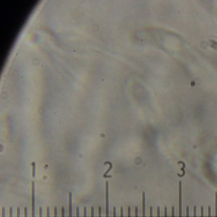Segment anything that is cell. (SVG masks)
Instances as JSON below:
<instances>
[{"label":"cell","instance_id":"obj_1","mask_svg":"<svg viewBox=\"0 0 217 217\" xmlns=\"http://www.w3.org/2000/svg\"><path fill=\"white\" fill-rule=\"evenodd\" d=\"M31 208L32 217H35V183L32 181L31 185Z\"/></svg>","mask_w":217,"mask_h":217},{"label":"cell","instance_id":"obj_2","mask_svg":"<svg viewBox=\"0 0 217 217\" xmlns=\"http://www.w3.org/2000/svg\"><path fill=\"white\" fill-rule=\"evenodd\" d=\"M109 183L106 181V217H109Z\"/></svg>","mask_w":217,"mask_h":217},{"label":"cell","instance_id":"obj_3","mask_svg":"<svg viewBox=\"0 0 217 217\" xmlns=\"http://www.w3.org/2000/svg\"><path fill=\"white\" fill-rule=\"evenodd\" d=\"M181 186L182 182L179 181V217H182L181 215Z\"/></svg>","mask_w":217,"mask_h":217},{"label":"cell","instance_id":"obj_4","mask_svg":"<svg viewBox=\"0 0 217 217\" xmlns=\"http://www.w3.org/2000/svg\"><path fill=\"white\" fill-rule=\"evenodd\" d=\"M107 164H108L109 166H110V167H109L108 169V170H107V171H106V172H105V173H104V174H103V178H111V177H112V176H111V175H110V176H108L107 174H108V173L110 171L111 169H112V167H113V165H112V164H111V163L110 162H109V161H107V162H104V165H107Z\"/></svg>","mask_w":217,"mask_h":217},{"label":"cell","instance_id":"obj_5","mask_svg":"<svg viewBox=\"0 0 217 217\" xmlns=\"http://www.w3.org/2000/svg\"><path fill=\"white\" fill-rule=\"evenodd\" d=\"M142 214L143 217H146L145 216V192H143L142 193Z\"/></svg>","mask_w":217,"mask_h":217},{"label":"cell","instance_id":"obj_6","mask_svg":"<svg viewBox=\"0 0 217 217\" xmlns=\"http://www.w3.org/2000/svg\"><path fill=\"white\" fill-rule=\"evenodd\" d=\"M69 217H72V193H69Z\"/></svg>","mask_w":217,"mask_h":217},{"label":"cell","instance_id":"obj_7","mask_svg":"<svg viewBox=\"0 0 217 217\" xmlns=\"http://www.w3.org/2000/svg\"><path fill=\"white\" fill-rule=\"evenodd\" d=\"M31 165H32V167H33L32 176H33V178H35V176H36V163L35 162H33L32 164H31Z\"/></svg>","mask_w":217,"mask_h":217},{"label":"cell","instance_id":"obj_8","mask_svg":"<svg viewBox=\"0 0 217 217\" xmlns=\"http://www.w3.org/2000/svg\"><path fill=\"white\" fill-rule=\"evenodd\" d=\"M215 217H217V192H215Z\"/></svg>","mask_w":217,"mask_h":217},{"label":"cell","instance_id":"obj_9","mask_svg":"<svg viewBox=\"0 0 217 217\" xmlns=\"http://www.w3.org/2000/svg\"><path fill=\"white\" fill-rule=\"evenodd\" d=\"M9 217H13V208L10 207L9 209Z\"/></svg>","mask_w":217,"mask_h":217},{"label":"cell","instance_id":"obj_10","mask_svg":"<svg viewBox=\"0 0 217 217\" xmlns=\"http://www.w3.org/2000/svg\"><path fill=\"white\" fill-rule=\"evenodd\" d=\"M64 215H65V208H64V207H62V208H61V217H65Z\"/></svg>","mask_w":217,"mask_h":217},{"label":"cell","instance_id":"obj_11","mask_svg":"<svg viewBox=\"0 0 217 217\" xmlns=\"http://www.w3.org/2000/svg\"><path fill=\"white\" fill-rule=\"evenodd\" d=\"M76 217H80V209H79V207H76Z\"/></svg>","mask_w":217,"mask_h":217},{"label":"cell","instance_id":"obj_12","mask_svg":"<svg viewBox=\"0 0 217 217\" xmlns=\"http://www.w3.org/2000/svg\"><path fill=\"white\" fill-rule=\"evenodd\" d=\"M201 217H204V207H201Z\"/></svg>","mask_w":217,"mask_h":217},{"label":"cell","instance_id":"obj_13","mask_svg":"<svg viewBox=\"0 0 217 217\" xmlns=\"http://www.w3.org/2000/svg\"><path fill=\"white\" fill-rule=\"evenodd\" d=\"M135 217H138V206L135 207Z\"/></svg>","mask_w":217,"mask_h":217},{"label":"cell","instance_id":"obj_14","mask_svg":"<svg viewBox=\"0 0 217 217\" xmlns=\"http://www.w3.org/2000/svg\"><path fill=\"white\" fill-rule=\"evenodd\" d=\"M197 208L196 206L193 207V217H197Z\"/></svg>","mask_w":217,"mask_h":217},{"label":"cell","instance_id":"obj_15","mask_svg":"<svg viewBox=\"0 0 217 217\" xmlns=\"http://www.w3.org/2000/svg\"><path fill=\"white\" fill-rule=\"evenodd\" d=\"M101 211H102L101 207L99 206V207L98 208V213H99V216H98V217H101Z\"/></svg>","mask_w":217,"mask_h":217},{"label":"cell","instance_id":"obj_16","mask_svg":"<svg viewBox=\"0 0 217 217\" xmlns=\"http://www.w3.org/2000/svg\"><path fill=\"white\" fill-rule=\"evenodd\" d=\"M120 217H124V208H123V207L120 208Z\"/></svg>","mask_w":217,"mask_h":217},{"label":"cell","instance_id":"obj_17","mask_svg":"<svg viewBox=\"0 0 217 217\" xmlns=\"http://www.w3.org/2000/svg\"><path fill=\"white\" fill-rule=\"evenodd\" d=\"M47 217H50V208L47 207Z\"/></svg>","mask_w":217,"mask_h":217},{"label":"cell","instance_id":"obj_18","mask_svg":"<svg viewBox=\"0 0 217 217\" xmlns=\"http://www.w3.org/2000/svg\"><path fill=\"white\" fill-rule=\"evenodd\" d=\"M83 217H87V208L84 207L83 208Z\"/></svg>","mask_w":217,"mask_h":217},{"label":"cell","instance_id":"obj_19","mask_svg":"<svg viewBox=\"0 0 217 217\" xmlns=\"http://www.w3.org/2000/svg\"><path fill=\"white\" fill-rule=\"evenodd\" d=\"M150 217H153V208H152V206L150 207Z\"/></svg>","mask_w":217,"mask_h":217},{"label":"cell","instance_id":"obj_20","mask_svg":"<svg viewBox=\"0 0 217 217\" xmlns=\"http://www.w3.org/2000/svg\"><path fill=\"white\" fill-rule=\"evenodd\" d=\"M186 217H189V206H187L186 208Z\"/></svg>","mask_w":217,"mask_h":217},{"label":"cell","instance_id":"obj_21","mask_svg":"<svg viewBox=\"0 0 217 217\" xmlns=\"http://www.w3.org/2000/svg\"><path fill=\"white\" fill-rule=\"evenodd\" d=\"M164 217H167V208L166 206L164 207Z\"/></svg>","mask_w":217,"mask_h":217},{"label":"cell","instance_id":"obj_22","mask_svg":"<svg viewBox=\"0 0 217 217\" xmlns=\"http://www.w3.org/2000/svg\"><path fill=\"white\" fill-rule=\"evenodd\" d=\"M42 212H43V209H42V208L40 207L39 208V217H42Z\"/></svg>","mask_w":217,"mask_h":217},{"label":"cell","instance_id":"obj_23","mask_svg":"<svg viewBox=\"0 0 217 217\" xmlns=\"http://www.w3.org/2000/svg\"><path fill=\"white\" fill-rule=\"evenodd\" d=\"M91 217H94V208L91 207Z\"/></svg>","mask_w":217,"mask_h":217},{"label":"cell","instance_id":"obj_24","mask_svg":"<svg viewBox=\"0 0 217 217\" xmlns=\"http://www.w3.org/2000/svg\"><path fill=\"white\" fill-rule=\"evenodd\" d=\"M24 217H28V208L26 207L24 208Z\"/></svg>","mask_w":217,"mask_h":217},{"label":"cell","instance_id":"obj_25","mask_svg":"<svg viewBox=\"0 0 217 217\" xmlns=\"http://www.w3.org/2000/svg\"><path fill=\"white\" fill-rule=\"evenodd\" d=\"M17 217H20V210L19 208L17 209Z\"/></svg>","mask_w":217,"mask_h":217},{"label":"cell","instance_id":"obj_26","mask_svg":"<svg viewBox=\"0 0 217 217\" xmlns=\"http://www.w3.org/2000/svg\"><path fill=\"white\" fill-rule=\"evenodd\" d=\"M2 217H6V216H5V208L4 207L2 208Z\"/></svg>","mask_w":217,"mask_h":217},{"label":"cell","instance_id":"obj_27","mask_svg":"<svg viewBox=\"0 0 217 217\" xmlns=\"http://www.w3.org/2000/svg\"><path fill=\"white\" fill-rule=\"evenodd\" d=\"M54 217H57V208L56 207L54 208Z\"/></svg>","mask_w":217,"mask_h":217},{"label":"cell","instance_id":"obj_28","mask_svg":"<svg viewBox=\"0 0 217 217\" xmlns=\"http://www.w3.org/2000/svg\"><path fill=\"white\" fill-rule=\"evenodd\" d=\"M113 217H116V208H115V207H113Z\"/></svg>","mask_w":217,"mask_h":217},{"label":"cell","instance_id":"obj_29","mask_svg":"<svg viewBox=\"0 0 217 217\" xmlns=\"http://www.w3.org/2000/svg\"><path fill=\"white\" fill-rule=\"evenodd\" d=\"M127 213H128V217H130V207L129 206L127 208Z\"/></svg>","mask_w":217,"mask_h":217},{"label":"cell","instance_id":"obj_30","mask_svg":"<svg viewBox=\"0 0 217 217\" xmlns=\"http://www.w3.org/2000/svg\"><path fill=\"white\" fill-rule=\"evenodd\" d=\"M172 217H174V207L172 206Z\"/></svg>","mask_w":217,"mask_h":217},{"label":"cell","instance_id":"obj_31","mask_svg":"<svg viewBox=\"0 0 217 217\" xmlns=\"http://www.w3.org/2000/svg\"><path fill=\"white\" fill-rule=\"evenodd\" d=\"M157 217H160V207H157Z\"/></svg>","mask_w":217,"mask_h":217},{"label":"cell","instance_id":"obj_32","mask_svg":"<svg viewBox=\"0 0 217 217\" xmlns=\"http://www.w3.org/2000/svg\"><path fill=\"white\" fill-rule=\"evenodd\" d=\"M208 217H211V207L208 206Z\"/></svg>","mask_w":217,"mask_h":217},{"label":"cell","instance_id":"obj_33","mask_svg":"<svg viewBox=\"0 0 217 217\" xmlns=\"http://www.w3.org/2000/svg\"><path fill=\"white\" fill-rule=\"evenodd\" d=\"M180 163H181V164H183V167H184V168H185V163L183 162V161H179V162H178V164H180Z\"/></svg>","mask_w":217,"mask_h":217}]
</instances>
